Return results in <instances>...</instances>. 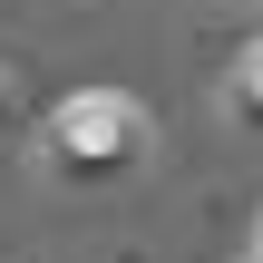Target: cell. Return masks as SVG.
I'll list each match as a JSON object with an SVG mask.
<instances>
[{
  "label": "cell",
  "instance_id": "obj_1",
  "mask_svg": "<svg viewBox=\"0 0 263 263\" xmlns=\"http://www.w3.org/2000/svg\"><path fill=\"white\" fill-rule=\"evenodd\" d=\"M39 146H49V166H59V176L107 185V176H127V166L146 156V107H137V98H117V88L59 98V107H49V127H39Z\"/></svg>",
  "mask_w": 263,
  "mask_h": 263
},
{
  "label": "cell",
  "instance_id": "obj_3",
  "mask_svg": "<svg viewBox=\"0 0 263 263\" xmlns=\"http://www.w3.org/2000/svg\"><path fill=\"white\" fill-rule=\"evenodd\" d=\"M20 117H29V88H20V68H10V59H0V146H10V137H20Z\"/></svg>",
  "mask_w": 263,
  "mask_h": 263
},
{
  "label": "cell",
  "instance_id": "obj_2",
  "mask_svg": "<svg viewBox=\"0 0 263 263\" xmlns=\"http://www.w3.org/2000/svg\"><path fill=\"white\" fill-rule=\"evenodd\" d=\"M224 98H234V117H244V127H263V39L234 49V88H224Z\"/></svg>",
  "mask_w": 263,
  "mask_h": 263
}]
</instances>
